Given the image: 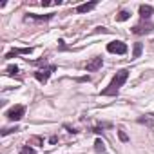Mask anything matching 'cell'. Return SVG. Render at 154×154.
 <instances>
[{
  "label": "cell",
  "instance_id": "1",
  "mask_svg": "<svg viewBox=\"0 0 154 154\" xmlns=\"http://www.w3.org/2000/svg\"><path fill=\"white\" fill-rule=\"evenodd\" d=\"M127 78H129V71H127V69H120V71L112 76L111 84L102 91V96H116L118 91H120V87L127 82Z\"/></svg>",
  "mask_w": 154,
  "mask_h": 154
},
{
  "label": "cell",
  "instance_id": "2",
  "mask_svg": "<svg viewBox=\"0 0 154 154\" xmlns=\"http://www.w3.org/2000/svg\"><path fill=\"white\" fill-rule=\"evenodd\" d=\"M24 114H26V105H15L9 111H6V118L9 122H18V120H22Z\"/></svg>",
  "mask_w": 154,
  "mask_h": 154
},
{
  "label": "cell",
  "instance_id": "3",
  "mask_svg": "<svg viewBox=\"0 0 154 154\" xmlns=\"http://www.w3.org/2000/svg\"><path fill=\"white\" fill-rule=\"evenodd\" d=\"M107 51L112 54H125L127 53V44H123L122 40H112L107 44Z\"/></svg>",
  "mask_w": 154,
  "mask_h": 154
},
{
  "label": "cell",
  "instance_id": "4",
  "mask_svg": "<svg viewBox=\"0 0 154 154\" xmlns=\"http://www.w3.org/2000/svg\"><path fill=\"white\" fill-rule=\"evenodd\" d=\"M54 71H56V65H49V67H45V69H40V71H36V72H35V78H36L40 84H47L49 76H51Z\"/></svg>",
  "mask_w": 154,
  "mask_h": 154
},
{
  "label": "cell",
  "instance_id": "5",
  "mask_svg": "<svg viewBox=\"0 0 154 154\" xmlns=\"http://www.w3.org/2000/svg\"><path fill=\"white\" fill-rule=\"evenodd\" d=\"M150 31H152V24L150 22H145V20H141L140 24H136L132 27V33L134 35H145V33H150Z\"/></svg>",
  "mask_w": 154,
  "mask_h": 154
},
{
  "label": "cell",
  "instance_id": "6",
  "mask_svg": "<svg viewBox=\"0 0 154 154\" xmlns=\"http://www.w3.org/2000/svg\"><path fill=\"white\" fill-rule=\"evenodd\" d=\"M102 65H103V58H100V56H94L93 60H89V62L85 63V69H87L89 72H94V71L102 69Z\"/></svg>",
  "mask_w": 154,
  "mask_h": 154
},
{
  "label": "cell",
  "instance_id": "7",
  "mask_svg": "<svg viewBox=\"0 0 154 154\" xmlns=\"http://www.w3.org/2000/svg\"><path fill=\"white\" fill-rule=\"evenodd\" d=\"M154 15V8L152 6H149V4H141L140 6V17H141V20H147L149 22V18Z\"/></svg>",
  "mask_w": 154,
  "mask_h": 154
},
{
  "label": "cell",
  "instance_id": "8",
  "mask_svg": "<svg viewBox=\"0 0 154 154\" xmlns=\"http://www.w3.org/2000/svg\"><path fill=\"white\" fill-rule=\"evenodd\" d=\"M98 6V2H89V4H80L78 8H76V13H89L93 11L94 8Z\"/></svg>",
  "mask_w": 154,
  "mask_h": 154
},
{
  "label": "cell",
  "instance_id": "9",
  "mask_svg": "<svg viewBox=\"0 0 154 154\" xmlns=\"http://www.w3.org/2000/svg\"><path fill=\"white\" fill-rule=\"evenodd\" d=\"M33 51V47H22V49H13L11 53H8L6 54V58H13V56H17V54H29Z\"/></svg>",
  "mask_w": 154,
  "mask_h": 154
},
{
  "label": "cell",
  "instance_id": "10",
  "mask_svg": "<svg viewBox=\"0 0 154 154\" xmlns=\"http://www.w3.org/2000/svg\"><path fill=\"white\" fill-rule=\"evenodd\" d=\"M27 18H33V20H49V18H53V13H49V15H35V13H29Z\"/></svg>",
  "mask_w": 154,
  "mask_h": 154
},
{
  "label": "cell",
  "instance_id": "11",
  "mask_svg": "<svg viewBox=\"0 0 154 154\" xmlns=\"http://www.w3.org/2000/svg\"><path fill=\"white\" fill-rule=\"evenodd\" d=\"M94 150L98 152V154H105V143L98 138L96 141H94Z\"/></svg>",
  "mask_w": 154,
  "mask_h": 154
},
{
  "label": "cell",
  "instance_id": "12",
  "mask_svg": "<svg viewBox=\"0 0 154 154\" xmlns=\"http://www.w3.org/2000/svg\"><path fill=\"white\" fill-rule=\"evenodd\" d=\"M129 18H131V13L125 11V9H122V11L116 15V20H118V22H125V20H129Z\"/></svg>",
  "mask_w": 154,
  "mask_h": 154
},
{
  "label": "cell",
  "instance_id": "13",
  "mask_svg": "<svg viewBox=\"0 0 154 154\" xmlns=\"http://www.w3.org/2000/svg\"><path fill=\"white\" fill-rule=\"evenodd\" d=\"M141 51H143V45H141L140 42H136V44H134V49H132V58H140Z\"/></svg>",
  "mask_w": 154,
  "mask_h": 154
},
{
  "label": "cell",
  "instance_id": "14",
  "mask_svg": "<svg viewBox=\"0 0 154 154\" xmlns=\"http://www.w3.org/2000/svg\"><path fill=\"white\" fill-rule=\"evenodd\" d=\"M6 72H8V76H18V67L17 65H9L6 69Z\"/></svg>",
  "mask_w": 154,
  "mask_h": 154
},
{
  "label": "cell",
  "instance_id": "15",
  "mask_svg": "<svg viewBox=\"0 0 154 154\" xmlns=\"http://www.w3.org/2000/svg\"><path fill=\"white\" fill-rule=\"evenodd\" d=\"M18 154H35V149L33 147H29V145H24L22 149H20V152Z\"/></svg>",
  "mask_w": 154,
  "mask_h": 154
},
{
  "label": "cell",
  "instance_id": "16",
  "mask_svg": "<svg viewBox=\"0 0 154 154\" xmlns=\"http://www.w3.org/2000/svg\"><path fill=\"white\" fill-rule=\"evenodd\" d=\"M118 138H120V140H122L123 143H127V141H129V136H127V134L123 132V129H120V131H118Z\"/></svg>",
  "mask_w": 154,
  "mask_h": 154
}]
</instances>
